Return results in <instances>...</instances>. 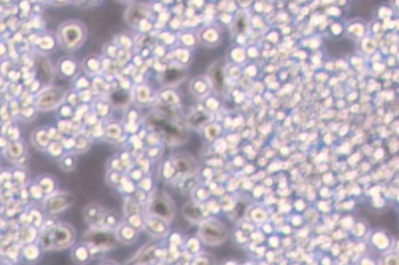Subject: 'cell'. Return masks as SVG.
I'll return each mask as SVG.
<instances>
[{
	"label": "cell",
	"instance_id": "obj_5",
	"mask_svg": "<svg viewBox=\"0 0 399 265\" xmlns=\"http://www.w3.org/2000/svg\"><path fill=\"white\" fill-rule=\"evenodd\" d=\"M77 234L75 228L69 223H58L52 228L53 249L61 250L74 244Z\"/></svg>",
	"mask_w": 399,
	"mask_h": 265
},
{
	"label": "cell",
	"instance_id": "obj_29",
	"mask_svg": "<svg viewBox=\"0 0 399 265\" xmlns=\"http://www.w3.org/2000/svg\"><path fill=\"white\" fill-rule=\"evenodd\" d=\"M140 88H138V90H137V94H139V95H137V99H138V101L145 102L149 98L148 90L146 87H140Z\"/></svg>",
	"mask_w": 399,
	"mask_h": 265
},
{
	"label": "cell",
	"instance_id": "obj_6",
	"mask_svg": "<svg viewBox=\"0 0 399 265\" xmlns=\"http://www.w3.org/2000/svg\"><path fill=\"white\" fill-rule=\"evenodd\" d=\"M66 97V91L62 88L44 89L36 99V107L41 111H49L59 106Z\"/></svg>",
	"mask_w": 399,
	"mask_h": 265
},
{
	"label": "cell",
	"instance_id": "obj_4",
	"mask_svg": "<svg viewBox=\"0 0 399 265\" xmlns=\"http://www.w3.org/2000/svg\"><path fill=\"white\" fill-rule=\"evenodd\" d=\"M75 201L76 198L72 193L56 191L45 199L43 203L45 212L51 216L56 215L69 209L74 205Z\"/></svg>",
	"mask_w": 399,
	"mask_h": 265
},
{
	"label": "cell",
	"instance_id": "obj_27",
	"mask_svg": "<svg viewBox=\"0 0 399 265\" xmlns=\"http://www.w3.org/2000/svg\"><path fill=\"white\" fill-rule=\"evenodd\" d=\"M213 79L215 85L218 88H222V82H223V76H222V69L220 67H217L214 72H213Z\"/></svg>",
	"mask_w": 399,
	"mask_h": 265
},
{
	"label": "cell",
	"instance_id": "obj_30",
	"mask_svg": "<svg viewBox=\"0 0 399 265\" xmlns=\"http://www.w3.org/2000/svg\"><path fill=\"white\" fill-rule=\"evenodd\" d=\"M3 86V81H2V79H0V89H1V87Z\"/></svg>",
	"mask_w": 399,
	"mask_h": 265
},
{
	"label": "cell",
	"instance_id": "obj_25",
	"mask_svg": "<svg viewBox=\"0 0 399 265\" xmlns=\"http://www.w3.org/2000/svg\"><path fill=\"white\" fill-rule=\"evenodd\" d=\"M107 180H108V183L110 185H112L113 187H118L119 188V186L121 185V183L123 181V175H122L121 172L110 170L108 172V175H107Z\"/></svg>",
	"mask_w": 399,
	"mask_h": 265
},
{
	"label": "cell",
	"instance_id": "obj_3",
	"mask_svg": "<svg viewBox=\"0 0 399 265\" xmlns=\"http://www.w3.org/2000/svg\"><path fill=\"white\" fill-rule=\"evenodd\" d=\"M83 241L89 247L99 250H107L115 247L119 242L114 229L104 226L91 227L83 236Z\"/></svg>",
	"mask_w": 399,
	"mask_h": 265
},
{
	"label": "cell",
	"instance_id": "obj_13",
	"mask_svg": "<svg viewBox=\"0 0 399 265\" xmlns=\"http://www.w3.org/2000/svg\"><path fill=\"white\" fill-rule=\"evenodd\" d=\"M78 71V65L73 59H62L58 65V73L64 79H73Z\"/></svg>",
	"mask_w": 399,
	"mask_h": 265
},
{
	"label": "cell",
	"instance_id": "obj_7",
	"mask_svg": "<svg viewBox=\"0 0 399 265\" xmlns=\"http://www.w3.org/2000/svg\"><path fill=\"white\" fill-rule=\"evenodd\" d=\"M168 221L151 215L143 216L142 229L154 238H160L168 232Z\"/></svg>",
	"mask_w": 399,
	"mask_h": 265
},
{
	"label": "cell",
	"instance_id": "obj_23",
	"mask_svg": "<svg viewBox=\"0 0 399 265\" xmlns=\"http://www.w3.org/2000/svg\"><path fill=\"white\" fill-rule=\"evenodd\" d=\"M129 200L126 201L125 205V214L127 215H142L140 203L135 201L133 198H128Z\"/></svg>",
	"mask_w": 399,
	"mask_h": 265
},
{
	"label": "cell",
	"instance_id": "obj_12",
	"mask_svg": "<svg viewBox=\"0 0 399 265\" xmlns=\"http://www.w3.org/2000/svg\"><path fill=\"white\" fill-rule=\"evenodd\" d=\"M52 137L50 134V128L48 127H38L31 134V142L35 148L40 151H46Z\"/></svg>",
	"mask_w": 399,
	"mask_h": 265
},
{
	"label": "cell",
	"instance_id": "obj_20",
	"mask_svg": "<svg viewBox=\"0 0 399 265\" xmlns=\"http://www.w3.org/2000/svg\"><path fill=\"white\" fill-rule=\"evenodd\" d=\"M45 196H49L56 192V183L50 176H42L37 182Z\"/></svg>",
	"mask_w": 399,
	"mask_h": 265
},
{
	"label": "cell",
	"instance_id": "obj_18",
	"mask_svg": "<svg viewBox=\"0 0 399 265\" xmlns=\"http://www.w3.org/2000/svg\"><path fill=\"white\" fill-rule=\"evenodd\" d=\"M40 251L41 248L39 245L30 242L26 243V245L22 248L21 255L27 261H36L40 256Z\"/></svg>",
	"mask_w": 399,
	"mask_h": 265
},
{
	"label": "cell",
	"instance_id": "obj_28",
	"mask_svg": "<svg viewBox=\"0 0 399 265\" xmlns=\"http://www.w3.org/2000/svg\"><path fill=\"white\" fill-rule=\"evenodd\" d=\"M85 64H86L85 66H87L86 70H87V71L89 70V72H91V73H94V72L97 71L98 68H99V62H98L96 59H94V58L86 59Z\"/></svg>",
	"mask_w": 399,
	"mask_h": 265
},
{
	"label": "cell",
	"instance_id": "obj_16",
	"mask_svg": "<svg viewBox=\"0 0 399 265\" xmlns=\"http://www.w3.org/2000/svg\"><path fill=\"white\" fill-rule=\"evenodd\" d=\"M71 256H72V259L77 263L88 262L89 258L91 257L89 245L83 241L82 243H79L78 245L74 246L72 249V252H71Z\"/></svg>",
	"mask_w": 399,
	"mask_h": 265
},
{
	"label": "cell",
	"instance_id": "obj_8",
	"mask_svg": "<svg viewBox=\"0 0 399 265\" xmlns=\"http://www.w3.org/2000/svg\"><path fill=\"white\" fill-rule=\"evenodd\" d=\"M365 217L367 218V220L370 221L373 225H378L381 227H385L388 230L394 232L395 234H397V216L394 212L392 211H387L385 213H381V214H372L370 212H365L364 213Z\"/></svg>",
	"mask_w": 399,
	"mask_h": 265
},
{
	"label": "cell",
	"instance_id": "obj_15",
	"mask_svg": "<svg viewBox=\"0 0 399 265\" xmlns=\"http://www.w3.org/2000/svg\"><path fill=\"white\" fill-rule=\"evenodd\" d=\"M6 157L11 161H17L21 159L25 153L24 144L19 140L9 141L7 147L4 149Z\"/></svg>",
	"mask_w": 399,
	"mask_h": 265
},
{
	"label": "cell",
	"instance_id": "obj_14",
	"mask_svg": "<svg viewBox=\"0 0 399 265\" xmlns=\"http://www.w3.org/2000/svg\"><path fill=\"white\" fill-rule=\"evenodd\" d=\"M171 164L175 170L182 173H189L195 169L194 161L186 154L175 155L171 159Z\"/></svg>",
	"mask_w": 399,
	"mask_h": 265
},
{
	"label": "cell",
	"instance_id": "obj_1",
	"mask_svg": "<svg viewBox=\"0 0 399 265\" xmlns=\"http://www.w3.org/2000/svg\"><path fill=\"white\" fill-rule=\"evenodd\" d=\"M58 38L63 50L74 52L86 41L87 30L83 23L76 20H70L59 27Z\"/></svg>",
	"mask_w": 399,
	"mask_h": 265
},
{
	"label": "cell",
	"instance_id": "obj_19",
	"mask_svg": "<svg viewBox=\"0 0 399 265\" xmlns=\"http://www.w3.org/2000/svg\"><path fill=\"white\" fill-rule=\"evenodd\" d=\"M59 166L65 172L73 171L77 166V157L74 153L64 154L59 159Z\"/></svg>",
	"mask_w": 399,
	"mask_h": 265
},
{
	"label": "cell",
	"instance_id": "obj_24",
	"mask_svg": "<svg viewBox=\"0 0 399 265\" xmlns=\"http://www.w3.org/2000/svg\"><path fill=\"white\" fill-rule=\"evenodd\" d=\"M90 143L89 142V139L87 137L84 136H79L78 139H75V143H74V150H79V152H85L86 150H88L89 148Z\"/></svg>",
	"mask_w": 399,
	"mask_h": 265
},
{
	"label": "cell",
	"instance_id": "obj_22",
	"mask_svg": "<svg viewBox=\"0 0 399 265\" xmlns=\"http://www.w3.org/2000/svg\"><path fill=\"white\" fill-rule=\"evenodd\" d=\"M120 223L118 216L113 213V212H106L102 221V226L110 228V229H115Z\"/></svg>",
	"mask_w": 399,
	"mask_h": 265
},
{
	"label": "cell",
	"instance_id": "obj_21",
	"mask_svg": "<svg viewBox=\"0 0 399 265\" xmlns=\"http://www.w3.org/2000/svg\"><path fill=\"white\" fill-rule=\"evenodd\" d=\"M65 150L66 149L64 148L63 144L56 140H52L46 149V151L49 153L50 156L58 159H60L65 154Z\"/></svg>",
	"mask_w": 399,
	"mask_h": 265
},
{
	"label": "cell",
	"instance_id": "obj_26",
	"mask_svg": "<svg viewBox=\"0 0 399 265\" xmlns=\"http://www.w3.org/2000/svg\"><path fill=\"white\" fill-rule=\"evenodd\" d=\"M184 214L187 218H189L190 220H193V221L199 220V218H200V213H199L198 209L193 204H188L185 206Z\"/></svg>",
	"mask_w": 399,
	"mask_h": 265
},
{
	"label": "cell",
	"instance_id": "obj_11",
	"mask_svg": "<svg viewBox=\"0 0 399 265\" xmlns=\"http://www.w3.org/2000/svg\"><path fill=\"white\" fill-rule=\"evenodd\" d=\"M116 237L119 242L124 244H131L136 241L138 236V229L133 227L127 221L120 222L119 225L114 229Z\"/></svg>",
	"mask_w": 399,
	"mask_h": 265
},
{
	"label": "cell",
	"instance_id": "obj_2",
	"mask_svg": "<svg viewBox=\"0 0 399 265\" xmlns=\"http://www.w3.org/2000/svg\"><path fill=\"white\" fill-rule=\"evenodd\" d=\"M175 214V204L168 194L156 192L149 197L146 203L145 215L156 216L164 221H171Z\"/></svg>",
	"mask_w": 399,
	"mask_h": 265
},
{
	"label": "cell",
	"instance_id": "obj_17",
	"mask_svg": "<svg viewBox=\"0 0 399 265\" xmlns=\"http://www.w3.org/2000/svg\"><path fill=\"white\" fill-rule=\"evenodd\" d=\"M124 133V127L117 122H110L103 127L102 136L108 141H118Z\"/></svg>",
	"mask_w": 399,
	"mask_h": 265
},
{
	"label": "cell",
	"instance_id": "obj_10",
	"mask_svg": "<svg viewBox=\"0 0 399 265\" xmlns=\"http://www.w3.org/2000/svg\"><path fill=\"white\" fill-rule=\"evenodd\" d=\"M200 231L202 237L210 243H217L225 238L224 230L217 224L205 223L202 225Z\"/></svg>",
	"mask_w": 399,
	"mask_h": 265
},
{
	"label": "cell",
	"instance_id": "obj_9",
	"mask_svg": "<svg viewBox=\"0 0 399 265\" xmlns=\"http://www.w3.org/2000/svg\"><path fill=\"white\" fill-rule=\"evenodd\" d=\"M106 211L98 204H90L84 210V218L90 227L102 226V221Z\"/></svg>",
	"mask_w": 399,
	"mask_h": 265
}]
</instances>
